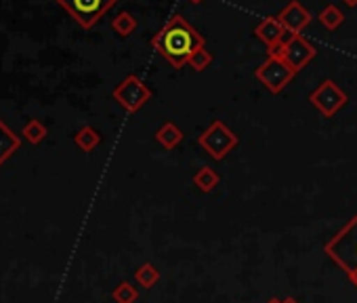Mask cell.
Returning a JSON list of instances; mask_svg holds the SVG:
<instances>
[{
  "mask_svg": "<svg viewBox=\"0 0 357 303\" xmlns=\"http://www.w3.org/2000/svg\"><path fill=\"white\" fill-rule=\"evenodd\" d=\"M151 47L174 70H181L183 66H188L190 57L198 49L206 47V38L183 15H172L164 24V28L151 38Z\"/></svg>",
  "mask_w": 357,
  "mask_h": 303,
  "instance_id": "1",
  "label": "cell"
},
{
  "mask_svg": "<svg viewBox=\"0 0 357 303\" xmlns=\"http://www.w3.org/2000/svg\"><path fill=\"white\" fill-rule=\"evenodd\" d=\"M324 253L347 276L357 272V213L324 244Z\"/></svg>",
  "mask_w": 357,
  "mask_h": 303,
  "instance_id": "2",
  "label": "cell"
},
{
  "mask_svg": "<svg viewBox=\"0 0 357 303\" xmlns=\"http://www.w3.org/2000/svg\"><path fill=\"white\" fill-rule=\"evenodd\" d=\"M238 143H240V137L223 120H213L208 128H204L198 135V145L213 161H219V163L227 158V154Z\"/></svg>",
  "mask_w": 357,
  "mask_h": 303,
  "instance_id": "3",
  "label": "cell"
},
{
  "mask_svg": "<svg viewBox=\"0 0 357 303\" xmlns=\"http://www.w3.org/2000/svg\"><path fill=\"white\" fill-rule=\"evenodd\" d=\"M267 55H280V57L292 68V72L298 74L303 68H307V66L315 59L317 49H315V45H313L309 38H305L303 34H290V36L284 40V45H282L280 49H275V51H271V53H267Z\"/></svg>",
  "mask_w": 357,
  "mask_h": 303,
  "instance_id": "4",
  "label": "cell"
},
{
  "mask_svg": "<svg viewBox=\"0 0 357 303\" xmlns=\"http://www.w3.org/2000/svg\"><path fill=\"white\" fill-rule=\"evenodd\" d=\"M255 76L269 93L278 95L292 82L296 74L280 55H267V59L255 70Z\"/></svg>",
  "mask_w": 357,
  "mask_h": 303,
  "instance_id": "5",
  "label": "cell"
},
{
  "mask_svg": "<svg viewBox=\"0 0 357 303\" xmlns=\"http://www.w3.org/2000/svg\"><path fill=\"white\" fill-rule=\"evenodd\" d=\"M309 101L324 118H332L349 103V95L332 78H326L311 91Z\"/></svg>",
  "mask_w": 357,
  "mask_h": 303,
  "instance_id": "6",
  "label": "cell"
},
{
  "mask_svg": "<svg viewBox=\"0 0 357 303\" xmlns=\"http://www.w3.org/2000/svg\"><path fill=\"white\" fill-rule=\"evenodd\" d=\"M116 3L118 0H57V5L86 30H91Z\"/></svg>",
  "mask_w": 357,
  "mask_h": 303,
  "instance_id": "7",
  "label": "cell"
},
{
  "mask_svg": "<svg viewBox=\"0 0 357 303\" xmlns=\"http://www.w3.org/2000/svg\"><path fill=\"white\" fill-rule=\"evenodd\" d=\"M112 97H114V101H116L120 108H124L128 114H135V112H139V110L151 99V89H149L139 76L128 74V76L114 89Z\"/></svg>",
  "mask_w": 357,
  "mask_h": 303,
  "instance_id": "8",
  "label": "cell"
},
{
  "mask_svg": "<svg viewBox=\"0 0 357 303\" xmlns=\"http://www.w3.org/2000/svg\"><path fill=\"white\" fill-rule=\"evenodd\" d=\"M255 36L267 47V53H271V51L280 49L290 34L286 32V28L282 26V22L278 20V15H273V17L261 20L255 26Z\"/></svg>",
  "mask_w": 357,
  "mask_h": 303,
  "instance_id": "9",
  "label": "cell"
},
{
  "mask_svg": "<svg viewBox=\"0 0 357 303\" xmlns=\"http://www.w3.org/2000/svg\"><path fill=\"white\" fill-rule=\"evenodd\" d=\"M278 20L282 22L288 34H301L311 24L313 15L307 7L298 3V0H290V3L278 13Z\"/></svg>",
  "mask_w": 357,
  "mask_h": 303,
  "instance_id": "10",
  "label": "cell"
},
{
  "mask_svg": "<svg viewBox=\"0 0 357 303\" xmlns=\"http://www.w3.org/2000/svg\"><path fill=\"white\" fill-rule=\"evenodd\" d=\"M20 145H22L20 135H15L13 128L5 124V120H0V165H5L20 149Z\"/></svg>",
  "mask_w": 357,
  "mask_h": 303,
  "instance_id": "11",
  "label": "cell"
},
{
  "mask_svg": "<svg viewBox=\"0 0 357 303\" xmlns=\"http://www.w3.org/2000/svg\"><path fill=\"white\" fill-rule=\"evenodd\" d=\"M155 141L164 147V149H174V147H178V143L183 141V131L178 128L174 122H170V120H166L158 131H155Z\"/></svg>",
  "mask_w": 357,
  "mask_h": 303,
  "instance_id": "12",
  "label": "cell"
},
{
  "mask_svg": "<svg viewBox=\"0 0 357 303\" xmlns=\"http://www.w3.org/2000/svg\"><path fill=\"white\" fill-rule=\"evenodd\" d=\"M194 186L200 190V192H204V194H211L217 186H219V182H221V175L213 169V167H200L198 171H196V175H194Z\"/></svg>",
  "mask_w": 357,
  "mask_h": 303,
  "instance_id": "13",
  "label": "cell"
},
{
  "mask_svg": "<svg viewBox=\"0 0 357 303\" xmlns=\"http://www.w3.org/2000/svg\"><path fill=\"white\" fill-rule=\"evenodd\" d=\"M317 22H319L326 30L334 32V30H338V28L344 24V13H342L336 5H326V7L319 11Z\"/></svg>",
  "mask_w": 357,
  "mask_h": 303,
  "instance_id": "14",
  "label": "cell"
},
{
  "mask_svg": "<svg viewBox=\"0 0 357 303\" xmlns=\"http://www.w3.org/2000/svg\"><path fill=\"white\" fill-rule=\"evenodd\" d=\"M101 133L93 126H82L76 135H74V143L78 145V149L82 152H93L99 143H101Z\"/></svg>",
  "mask_w": 357,
  "mask_h": 303,
  "instance_id": "15",
  "label": "cell"
},
{
  "mask_svg": "<svg viewBox=\"0 0 357 303\" xmlns=\"http://www.w3.org/2000/svg\"><path fill=\"white\" fill-rule=\"evenodd\" d=\"M160 278H162V274L153 263H143L135 269V280L143 288H153L160 282Z\"/></svg>",
  "mask_w": 357,
  "mask_h": 303,
  "instance_id": "16",
  "label": "cell"
},
{
  "mask_svg": "<svg viewBox=\"0 0 357 303\" xmlns=\"http://www.w3.org/2000/svg\"><path fill=\"white\" fill-rule=\"evenodd\" d=\"M112 30L120 36H130L137 30V17L128 11H122L114 17L112 22Z\"/></svg>",
  "mask_w": 357,
  "mask_h": 303,
  "instance_id": "17",
  "label": "cell"
},
{
  "mask_svg": "<svg viewBox=\"0 0 357 303\" xmlns=\"http://www.w3.org/2000/svg\"><path fill=\"white\" fill-rule=\"evenodd\" d=\"M112 299H114L116 303H137L139 290H137V286H135L132 282L122 280V282L112 290Z\"/></svg>",
  "mask_w": 357,
  "mask_h": 303,
  "instance_id": "18",
  "label": "cell"
},
{
  "mask_svg": "<svg viewBox=\"0 0 357 303\" xmlns=\"http://www.w3.org/2000/svg\"><path fill=\"white\" fill-rule=\"evenodd\" d=\"M47 126L38 120V118H32L24 128H22V135H24V139H28L32 145H38L40 141H45V137H47Z\"/></svg>",
  "mask_w": 357,
  "mask_h": 303,
  "instance_id": "19",
  "label": "cell"
},
{
  "mask_svg": "<svg viewBox=\"0 0 357 303\" xmlns=\"http://www.w3.org/2000/svg\"><path fill=\"white\" fill-rule=\"evenodd\" d=\"M213 61H215V55H213L206 47H202V49H198V51L190 57L188 66H190L194 72H204V70H208V68L213 66Z\"/></svg>",
  "mask_w": 357,
  "mask_h": 303,
  "instance_id": "20",
  "label": "cell"
},
{
  "mask_svg": "<svg viewBox=\"0 0 357 303\" xmlns=\"http://www.w3.org/2000/svg\"><path fill=\"white\" fill-rule=\"evenodd\" d=\"M342 3H344L349 9H355V7H357V0H342Z\"/></svg>",
  "mask_w": 357,
  "mask_h": 303,
  "instance_id": "21",
  "label": "cell"
},
{
  "mask_svg": "<svg viewBox=\"0 0 357 303\" xmlns=\"http://www.w3.org/2000/svg\"><path fill=\"white\" fill-rule=\"evenodd\" d=\"M349 280H351V284L357 288V272H355V274H351V276H349Z\"/></svg>",
  "mask_w": 357,
  "mask_h": 303,
  "instance_id": "22",
  "label": "cell"
},
{
  "mask_svg": "<svg viewBox=\"0 0 357 303\" xmlns=\"http://www.w3.org/2000/svg\"><path fill=\"white\" fill-rule=\"evenodd\" d=\"M267 303H284V301H282V299H278V297H273V299H269Z\"/></svg>",
  "mask_w": 357,
  "mask_h": 303,
  "instance_id": "23",
  "label": "cell"
},
{
  "mask_svg": "<svg viewBox=\"0 0 357 303\" xmlns=\"http://www.w3.org/2000/svg\"><path fill=\"white\" fill-rule=\"evenodd\" d=\"M192 5H200V3H204V0H190Z\"/></svg>",
  "mask_w": 357,
  "mask_h": 303,
  "instance_id": "24",
  "label": "cell"
}]
</instances>
